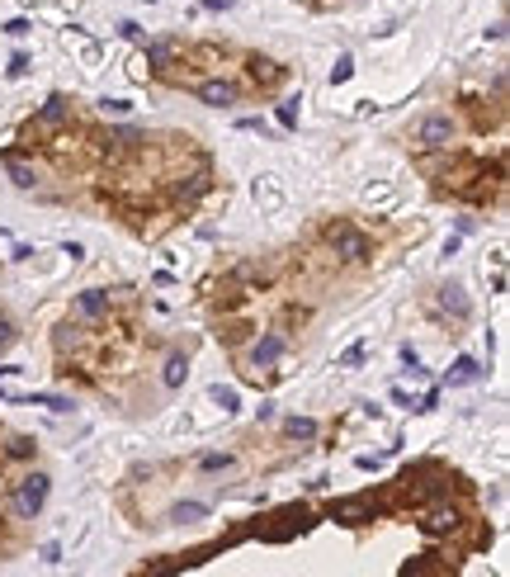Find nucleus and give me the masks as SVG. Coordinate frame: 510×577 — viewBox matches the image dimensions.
Listing matches in <instances>:
<instances>
[{"label": "nucleus", "mask_w": 510, "mask_h": 577, "mask_svg": "<svg viewBox=\"0 0 510 577\" xmlns=\"http://www.w3.org/2000/svg\"><path fill=\"white\" fill-rule=\"evenodd\" d=\"M43 502H48V473H29L15 483V516L19 520H34L43 512Z\"/></svg>", "instance_id": "f257e3e1"}, {"label": "nucleus", "mask_w": 510, "mask_h": 577, "mask_svg": "<svg viewBox=\"0 0 510 577\" xmlns=\"http://www.w3.org/2000/svg\"><path fill=\"white\" fill-rule=\"evenodd\" d=\"M326 242H331V251H336L340 260H364L369 256V237L360 227H350V223H331Z\"/></svg>", "instance_id": "f03ea898"}, {"label": "nucleus", "mask_w": 510, "mask_h": 577, "mask_svg": "<svg viewBox=\"0 0 510 577\" xmlns=\"http://www.w3.org/2000/svg\"><path fill=\"white\" fill-rule=\"evenodd\" d=\"M104 312H109V294H100V288H86V294H76V304H72L76 322H100Z\"/></svg>", "instance_id": "7ed1b4c3"}, {"label": "nucleus", "mask_w": 510, "mask_h": 577, "mask_svg": "<svg viewBox=\"0 0 510 577\" xmlns=\"http://www.w3.org/2000/svg\"><path fill=\"white\" fill-rule=\"evenodd\" d=\"M421 147H449V137H453V123L445 119V114H430V119H425L421 123Z\"/></svg>", "instance_id": "20e7f679"}, {"label": "nucleus", "mask_w": 510, "mask_h": 577, "mask_svg": "<svg viewBox=\"0 0 510 577\" xmlns=\"http://www.w3.org/2000/svg\"><path fill=\"white\" fill-rule=\"evenodd\" d=\"M284 355V336H260L251 350H246V360H251L255 369H265V365H274Z\"/></svg>", "instance_id": "39448f33"}, {"label": "nucleus", "mask_w": 510, "mask_h": 577, "mask_svg": "<svg viewBox=\"0 0 510 577\" xmlns=\"http://www.w3.org/2000/svg\"><path fill=\"white\" fill-rule=\"evenodd\" d=\"M66 119H72V104H66L62 100V95H52V100L43 104V109H38V128H57V123H66Z\"/></svg>", "instance_id": "423d86ee"}, {"label": "nucleus", "mask_w": 510, "mask_h": 577, "mask_svg": "<svg viewBox=\"0 0 510 577\" xmlns=\"http://www.w3.org/2000/svg\"><path fill=\"white\" fill-rule=\"evenodd\" d=\"M199 100L213 104V109H223V104L237 100V86H227V81H203V86H199Z\"/></svg>", "instance_id": "0eeeda50"}, {"label": "nucleus", "mask_w": 510, "mask_h": 577, "mask_svg": "<svg viewBox=\"0 0 510 577\" xmlns=\"http://www.w3.org/2000/svg\"><path fill=\"white\" fill-rule=\"evenodd\" d=\"M477 379H482V365H477V360H468V355H463V360L445 374L449 389H463V383H477Z\"/></svg>", "instance_id": "6e6552de"}, {"label": "nucleus", "mask_w": 510, "mask_h": 577, "mask_svg": "<svg viewBox=\"0 0 510 577\" xmlns=\"http://www.w3.org/2000/svg\"><path fill=\"white\" fill-rule=\"evenodd\" d=\"M453 526H459V512H453V506H430V512H425V530L430 535H445Z\"/></svg>", "instance_id": "1a4fd4ad"}, {"label": "nucleus", "mask_w": 510, "mask_h": 577, "mask_svg": "<svg viewBox=\"0 0 510 577\" xmlns=\"http://www.w3.org/2000/svg\"><path fill=\"white\" fill-rule=\"evenodd\" d=\"M331 516L360 526V520H369V502H360V497H354V502H336V506H331Z\"/></svg>", "instance_id": "9d476101"}, {"label": "nucleus", "mask_w": 510, "mask_h": 577, "mask_svg": "<svg viewBox=\"0 0 510 577\" xmlns=\"http://www.w3.org/2000/svg\"><path fill=\"white\" fill-rule=\"evenodd\" d=\"M171 58H175V43H171V38H156V43H147V62L156 66V72H165V66H171Z\"/></svg>", "instance_id": "9b49d317"}, {"label": "nucleus", "mask_w": 510, "mask_h": 577, "mask_svg": "<svg viewBox=\"0 0 510 577\" xmlns=\"http://www.w3.org/2000/svg\"><path fill=\"white\" fill-rule=\"evenodd\" d=\"M439 304H445L453 318H468V298H463V288L459 284H449V288H439Z\"/></svg>", "instance_id": "f8f14e48"}, {"label": "nucleus", "mask_w": 510, "mask_h": 577, "mask_svg": "<svg viewBox=\"0 0 510 577\" xmlns=\"http://www.w3.org/2000/svg\"><path fill=\"white\" fill-rule=\"evenodd\" d=\"M284 431L293 435V441H316V421H312V417H288Z\"/></svg>", "instance_id": "ddd939ff"}, {"label": "nucleus", "mask_w": 510, "mask_h": 577, "mask_svg": "<svg viewBox=\"0 0 510 577\" xmlns=\"http://www.w3.org/2000/svg\"><path fill=\"white\" fill-rule=\"evenodd\" d=\"M10 181H15L19 189H34V181H38V175H34V166H29V161H10Z\"/></svg>", "instance_id": "4468645a"}, {"label": "nucleus", "mask_w": 510, "mask_h": 577, "mask_svg": "<svg viewBox=\"0 0 510 577\" xmlns=\"http://www.w3.org/2000/svg\"><path fill=\"white\" fill-rule=\"evenodd\" d=\"M185 374H189V369H185V355H171V360H165V389H180Z\"/></svg>", "instance_id": "2eb2a0df"}, {"label": "nucleus", "mask_w": 510, "mask_h": 577, "mask_svg": "<svg viewBox=\"0 0 510 577\" xmlns=\"http://www.w3.org/2000/svg\"><path fill=\"white\" fill-rule=\"evenodd\" d=\"M203 189H209V175H189V185L185 181L175 185V199H194V195H203Z\"/></svg>", "instance_id": "dca6fc26"}, {"label": "nucleus", "mask_w": 510, "mask_h": 577, "mask_svg": "<svg viewBox=\"0 0 510 577\" xmlns=\"http://www.w3.org/2000/svg\"><path fill=\"white\" fill-rule=\"evenodd\" d=\"M213 403L223 407V412H237V407H241V397H237V389H227V383H217V389H213Z\"/></svg>", "instance_id": "f3484780"}, {"label": "nucleus", "mask_w": 510, "mask_h": 577, "mask_svg": "<svg viewBox=\"0 0 510 577\" xmlns=\"http://www.w3.org/2000/svg\"><path fill=\"white\" fill-rule=\"evenodd\" d=\"M203 512H209V506H203V502H180V506H175V512H171V520H180V526H185V520H199Z\"/></svg>", "instance_id": "a211bd4d"}, {"label": "nucleus", "mask_w": 510, "mask_h": 577, "mask_svg": "<svg viewBox=\"0 0 510 577\" xmlns=\"http://www.w3.org/2000/svg\"><path fill=\"white\" fill-rule=\"evenodd\" d=\"M199 469H203V473H217V469H232V455H203V459H199Z\"/></svg>", "instance_id": "6ab92c4d"}, {"label": "nucleus", "mask_w": 510, "mask_h": 577, "mask_svg": "<svg viewBox=\"0 0 510 577\" xmlns=\"http://www.w3.org/2000/svg\"><path fill=\"white\" fill-rule=\"evenodd\" d=\"M350 72H354L350 52H340V58H336V66H331V81H350Z\"/></svg>", "instance_id": "aec40b11"}, {"label": "nucleus", "mask_w": 510, "mask_h": 577, "mask_svg": "<svg viewBox=\"0 0 510 577\" xmlns=\"http://www.w3.org/2000/svg\"><path fill=\"white\" fill-rule=\"evenodd\" d=\"M279 123H284V128H298V100H284L279 104Z\"/></svg>", "instance_id": "412c9836"}, {"label": "nucleus", "mask_w": 510, "mask_h": 577, "mask_svg": "<svg viewBox=\"0 0 510 577\" xmlns=\"http://www.w3.org/2000/svg\"><path fill=\"white\" fill-rule=\"evenodd\" d=\"M10 455H15V459H29V455H34V441H29V435H15V441H10Z\"/></svg>", "instance_id": "4be33fe9"}, {"label": "nucleus", "mask_w": 510, "mask_h": 577, "mask_svg": "<svg viewBox=\"0 0 510 577\" xmlns=\"http://www.w3.org/2000/svg\"><path fill=\"white\" fill-rule=\"evenodd\" d=\"M360 360H364V346H350L346 355H340V369H354Z\"/></svg>", "instance_id": "5701e85b"}, {"label": "nucleus", "mask_w": 510, "mask_h": 577, "mask_svg": "<svg viewBox=\"0 0 510 577\" xmlns=\"http://www.w3.org/2000/svg\"><path fill=\"white\" fill-rule=\"evenodd\" d=\"M100 109H104V114H128V100H100Z\"/></svg>", "instance_id": "b1692460"}, {"label": "nucleus", "mask_w": 510, "mask_h": 577, "mask_svg": "<svg viewBox=\"0 0 510 577\" xmlns=\"http://www.w3.org/2000/svg\"><path fill=\"white\" fill-rule=\"evenodd\" d=\"M5 29H10V34H15V38H24V34H29V19H10V24H5Z\"/></svg>", "instance_id": "393cba45"}, {"label": "nucleus", "mask_w": 510, "mask_h": 577, "mask_svg": "<svg viewBox=\"0 0 510 577\" xmlns=\"http://www.w3.org/2000/svg\"><path fill=\"white\" fill-rule=\"evenodd\" d=\"M10 336H15V332H10V322L0 318V346H10Z\"/></svg>", "instance_id": "a878e982"}, {"label": "nucleus", "mask_w": 510, "mask_h": 577, "mask_svg": "<svg viewBox=\"0 0 510 577\" xmlns=\"http://www.w3.org/2000/svg\"><path fill=\"white\" fill-rule=\"evenodd\" d=\"M203 5H209V10H227L232 0H203Z\"/></svg>", "instance_id": "bb28decb"}]
</instances>
